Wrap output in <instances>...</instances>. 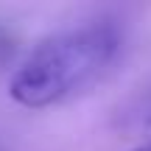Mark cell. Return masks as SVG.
Masks as SVG:
<instances>
[{
	"label": "cell",
	"mask_w": 151,
	"mask_h": 151,
	"mask_svg": "<svg viewBox=\"0 0 151 151\" xmlns=\"http://www.w3.org/2000/svg\"><path fill=\"white\" fill-rule=\"evenodd\" d=\"M120 50V28L98 20L45 39L9 81V95L25 109H45L95 84Z\"/></svg>",
	"instance_id": "cell-1"
},
{
	"label": "cell",
	"mask_w": 151,
	"mask_h": 151,
	"mask_svg": "<svg viewBox=\"0 0 151 151\" xmlns=\"http://www.w3.org/2000/svg\"><path fill=\"white\" fill-rule=\"evenodd\" d=\"M14 56H17V39L11 37V34L6 31L3 25H0V67L9 65Z\"/></svg>",
	"instance_id": "cell-2"
},
{
	"label": "cell",
	"mask_w": 151,
	"mask_h": 151,
	"mask_svg": "<svg viewBox=\"0 0 151 151\" xmlns=\"http://www.w3.org/2000/svg\"><path fill=\"white\" fill-rule=\"evenodd\" d=\"M134 151H151V143H146V146H140V148H134Z\"/></svg>",
	"instance_id": "cell-3"
}]
</instances>
